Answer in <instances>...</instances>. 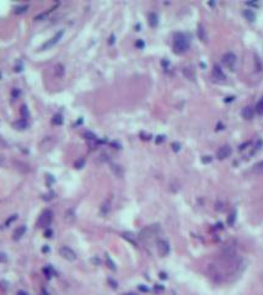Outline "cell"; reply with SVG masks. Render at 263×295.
Listing matches in <instances>:
<instances>
[{
	"instance_id": "cell-36",
	"label": "cell",
	"mask_w": 263,
	"mask_h": 295,
	"mask_svg": "<svg viewBox=\"0 0 263 295\" xmlns=\"http://www.w3.org/2000/svg\"><path fill=\"white\" fill-rule=\"evenodd\" d=\"M4 160H5V159H4V156H3V155H0V166L4 164Z\"/></svg>"
},
{
	"instance_id": "cell-13",
	"label": "cell",
	"mask_w": 263,
	"mask_h": 295,
	"mask_svg": "<svg viewBox=\"0 0 263 295\" xmlns=\"http://www.w3.org/2000/svg\"><path fill=\"white\" fill-rule=\"evenodd\" d=\"M14 127L16 128V129H25V128H27V122H26V119H19V121H16L14 123Z\"/></svg>"
},
{
	"instance_id": "cell-21",
	"label": "cell",
	"mask_w": 263,
	"mask_h": 295,
	"mask_svg": "<svg viewBox=\"0 0 263 295\" xmlns=\"http://www.w3.org/2000/svg\"><path fill=\"white\" fill-rule=\"evenodd\" d=\"M29 9V5H20V6H16L15 8V14H22V13H26Z\"/></svg>"
},
{
	"instance_id": "cell-15",
	"label": "cell",
	"mask_w": 263,
	"mask_h": 295,
	"mask_svg": "<svg viewBox=\"0 0 263 295\" xmlns=\"http://www.w3.org/2000/svg\"><path fill=\"white\" fill-rule=\"evenodd\" d=\"M198 37H199V40H201V41L208 42V35H207L205 30L203 29L202 26H199V29H198Z\"/></svg>"
},
{
	"instance_id": "cell-10",
	"label": "cell",
	"mask_w": 263,
	"mask_h": 295,
	"mask_svg": "<svg viewBox=\"0 0 263 295\" xmlns=\"http://www.w3.org/2000/svg\"><path fill=\"white\" fill-rule=\"evenodd\" d=\"M241 115H242V117L245 118V119L250 121V119H252L253 116H255V108H253L252 106H246V107L242 110Z\"/></svg>"
},
{
	"instance_id": "cell-17",
	"label": "cell",
	"mask_w": 263,
	"mask_h": 295,
	"mask_svg": "<svg viewBox=\"0 0 263 295\" xmlns=\"http://www.w3.org/2000/svg\"><path fill=\"white\" fill-rule=\"evenodd\" d=\"M64 73H65V69L62 64H57L56 65V75L59 76V78H63L64 76Z\"/></svg>"
},
{
	"instance_id": "cell-31",
	"label": "cell",
	"mask_w": 263,
	"mask_h": 295,
	"mask_svg": "<svg viewBox=\"0 0 263 295\" xmlns=\"http://www.w3.org/2000/svg\"><path fill=\"white\" fill-rule=\"evenodd\" d=\"M84 162H85L84 161V159H80V161L76 162V167H78V169H81V166L84 165Z\"/></svg>"
},
{
	"instance_id": "cell-7",
	"label": "cell",
	"mask_w": 263,
	"mask_h": 295,
	"mask_svg": "<svg viewBox=\"0 0 263 295\" xmlns=\"http://www.w3.org/2000/svg\"><path fill=\"white\" fill-rule=\"evenodd\" d=\"M63 35H64V31H63V30H62V31H59L58 33H56V35H54V36H53V37H52V38H51V40H49V41H48L47 43H44V44H43L42 49H47V48H51V47H53V46H54L56 43H58L59 40H60V38L63 37Z\"/></svg>"
},
{
	"instance_id": "cell-6",
	"label": "cell",
	"mask_w": 263,
	"mask_h": 295,
	"mask_svg": "<svg viewBox=\"0 0 263 295\" xmlns=\"http://www.w3.org/2000/svg\"><path fill=\"white\" fill-rule=\"evenodd\" d=\"M230 155H231V148L229 147V145H223L217 151V156H218L219 160H224V159L229 158Z\"/></svg>"
},
{
	"instance_id": "cell-23",
	"label": "cell",
	"mask_w": 263,
	"mask_h": 295,
	"mask_svg": "<svg viewBox=\"0 0 263 295\" xmlns=\"http://www.w3.org/2000/svg\"><path fill=\"white\" fill-rule=\"evenodd\" d=\"M20 112H21L22 119H27V118L30 117V112H29V110H27V106H26V105H24V106L21 107Z\"/></svg>"
},
{
	"instance_id": "cell-39",
	"label": "cell",
	"mask_w": 263,
	"mask_h": 295,
	"mask_svg": "<svg viewBox=\"0 0 263 295\" xmlns=\"http://www.w3.org/2000/svg\"><path fill=\"white\" fill-rule=\"evenodd\" d=\"M17 295H27V293H25V292H19Z\"/></svg>"
},
{
	"instance_id": "cell-29",
	"label": "cell",
	"mask_w": 263,
	"mask_h": 295,
	"mask_svg": "<svg viewBox=\"0 0 263 295\" xmlns=\"http://www.w3.org/2000/svg\"><path fill=\"white\" fill-rule=\"evenodd\" d=\"M224 209H225V206H224V203L221 204L220 202H218V203H217V210L221 212V210H224Z\"/></svg>"
},
{
	"instance_id": "cell-16",
	"label": "cell",
	"mask_w": 263,
	"mask_h": 295,
	"mask_svg": "<svg viewBox=\"0 0 263 295\" xmlns=\"http://www.w3.org/2000/svg\"><path fill=\"white\" fill-rule=\"evenodd\" d=\"M252 171H253L255 174H263V161H260V162H257V164H255L253 167H252Z\"/></svg>"
},
{
	"instance_id": "cell-25",
	"label": "cell",
	"mask_w": 263,
	"mask_h": 295,
	"mask_svg": "<svg viewBox=\"0 0 263 295\" xmlns=\"http://www.w3.org/2000/svg\"><path fill=\"white\" fill-rule=\"evenodd\" d=\"M52 122H53V124L59 126V124H62V123H63V117H62L60 115H56V116L53 117V119H52Z\"/></svg>"
},
{
	"instance_id": "cell-18",
	"label": "cell",
	"mask_w": 263,
	"mask_h": 295,
	"mask_svg": "<svg viewBox=\"0 0 263 295\" xmlns=\"http://www.w3.org/2000/svg\"><path fill=\"white\" fill-rule=\"evenodd\" d=\"M112 171L116 174V176L117 177H122V175H123V169L121 167V166H118V165H112Z\"/></svg>"
},
{
	"instance_id": "cell-27",
	"label": "cell",
	"mask_w": 263,
	"mask_h": 295,
	"mask_svg": "<svg viewBox=\"0 0 263 295\" xmlns=\"http://www.w3.org/2000/svg\"><path fill=\"white\" fill-rule=\"evenodd\" d=\"M235 215H236V214H235V212H234V213L230 214V217H229V219H228V224H229L230 226L235 223Z\"/></svg>"
},
{
	"instance_id": "cell-8",
	"label": "cell",
	"mask_w": 263,
	"mask_h": 295,
	"mask_svg": "<svg viewBox=\"0 0 263 295\" xmlns=\"http://www.w3.org/2000/svg\"><path fill=\"white\" fill-rule=\"evenodd\" d=\"M64 220L67 221L68 224H73L76 220V214H75V210L73 208H69L67 209L65 214H64Z\"/></svg>"
},
{
	"instance_id": "cell-38",
	"label": "cell",
	"mask_w": 263,
	"mask_h": 295,
	"mask_svg": "<svg viewBox=\"0 0 263 295\" xmlns=\"http://www.w3.org/2000/svg\"><path fill=\"white\" fill-rule=\"evenodd\" d=\"M164 140V137H159V139H156V142L158 143H160V142H162Z\"/></svg>"
},
{
	"instance_id": "cell-9",
	"label": "cell",
	"mask_w": 263,
	"mask_h": 295,
	"mask_svg": "<svg viewBox=\"0 0 263 295\" xmlns=\"http://www.w3.org/2000/svg\"><path fill=\"white\" fill-rule=\"evenodd\" d=\"M213 76L215 78V79H218V80H225L226 79V75H225V73L223 72V69H221V67L220 65H214V68H213Z\"/></svg>"
},
{
	"instance_id": "cell-3",
	"label": "cell",
	"mask_w": 263,
	"mask_h": 295,
	"mask_svg": "<svg viewBox=\"0 0 263 295\" xmlns=\"http://www.w3.org/2000/svg\"><path fill=\"white\" fill-rule=\"evenodd\" d=\"M53 220V213L51 210H44L38 218V226L40 228H48Z\"/></svg>"
},
{
	"instance_id": "cell-19",
	"label": "cell",
	"mask_w": 263,
	"mask_h": 295,
	"mask_svg": "<svg viewBox=\"0 0 263 295\" xmlns=\"http://www.w3.org/2000/svg\"><path fill=\"white\" fill-rule=\"evenodd\" d=\"M244 16H245L249 21H255V19H256V15H255V13H253L252 10H245V11H244Z\"/></svg>"
},
{
	"instance_id": "cell-30",
	"label": "cell",
	"mask_w": 263,
	"mask_h": 295,
	"mask_svg": "<svg viewBox=\"0 0 263 295\" xmlns=\"http://www.w3.org/2000/svg\"><path fill=\"white\" fill-rule=\"evenodd\" d=\"M85 137H88V139H96V135H94L92 133H89V132H86L85 134H84Z\"/></svg>"
},
{
	"instance_id": "cell-33",
	"label": "cell",
	"mask_w": 263,
	"mask_h": 295,
	"mask_svg": "<svg viewBox=\"0 0 263 295\" xmlns=\"http://www.w3.org/2000/svg\"><path fill=\"white\" fill-rule=\"evenodd\" d=\"M44 235H46V237H51V235H52V230H47V231L44 233Z\"/></svg>"
},
{
	"instance_id": "cell-37",
	"label": "cell",
	"mask_w": 263,
	"mask_h": 295,
	"mask_svg": "<svg viewBox=\"0 0 263 295\" xmlns=\"http://www.w3.org/2000/svg\"><path fill=\"white\" fill-rule=\"evenodd\" d=\"M137 46H138V47H143V46H144V43H143L142 41H138V42H137Z\"/></svg>"
},
{
	"instance_id": "cell-24",
	"label": "cell",
	"mask_w": 263,
	"mask_h": 295,
	"mask_svg": "<svg viewBox=\"0 0 263 295\" xmlns=\"http://www.w3.org/2000/svg\"><path fill=\"white\" fill-rule=\"evenodd\" d=\"M110 206H111V201H106L105 203L102 204V206H101V212H102L103 214H107L108 213V210H110Z\"/></svg>"
},
{
	"instance_id": "cell-5",
	"label": "cell",
	"mask_w": 263,
	"mask_h": 295,
	"mask_svg": "<svg viewBox=\"0 0 263 295\" xmlns=\"http://www.w3.org/2000/svg\"><path fill=\"white\" fill-rule=\"evenodd\" d=\"M156 249H158V252L161 257H165L170 253V244L166 241V240H159L158 244H156Z\"/></svg>"
},
{
	"instance_id": "cell-26",
	"label": "cell",
	"mask_w": 263,
	"mask_h": 295,
	"mask_svg": "<svg viewBox=\"0 0 263 295\" xmlns=\"http://www.w3.org/2000/svg\"><path fill=\"white\" fill-rule=\"evenodd\" d=\"M107 265H108V267H110L112 271H116V265L112 262V260H111L108 256H107Z\"/></svg>"
},
{
	"instance_id": "cell-34",
	"label": "cell",
	"mask_w": 263,
	"mask_h": 295,
	"mask_svg": "<svg viewBox=\"0 0 263 295\" xmlns=\"http://www.w3.org/2000/svg\"><path fill=\"white\" fill-rule=\"evenodd\" d=\"M4 261H6V257H5V255L0 253V262H4Z\"/></svg>"
},
{
	"instance_id": "cell-35",
	"label": "cell",
	"mask_w": 263,
	"mask_h": 295,
	"mask_svg": "<svg viewBox=\"0 0 263 295\" xmlns=\"http://www.w3.org/2000/svg\"><path fill=\"white\" fill-rule=\"evenodd\" d=\"M19 94H20V91H19L17 88H15L14 91H13V96H14V97H16V96H17Z\"/></svg>"
},
{
	"instance_id": "cell-28",
	"label": "cell",
	"mask_w": 263,
	"mask_h": 295,
	"mask_svg": "<svg viewBox=\"0 0 263 295\" xmlns=\"http://www.w3.org/2000/svg\"><path fill=\"white\" fill-rule=\"evenodd\" d=\"M210 161H212V156H209V155L202 158V162H203V164H208V162H210Z\"/></svg>"
},
{
	"instance_id": "cell-22",
	"label": "cell",
	"mask_w": 263,
	"mask_h": 295,
	"mask_svg": "<svg viewBox=\"0 0 263 295\" xmlns=\"http://www.w3.org/2000/svg\"><path fill=\"white\" fill-rule=\"evenodd\" d=\"M52 11H53V9H48L47 11H44V13H42V14L37 15V16L35 17V20H36V21H40V20H43V19H46V17H47L48 15L51 14Z\"/></svg>"
},
{
	"instance_id": "cell-20",
	"label": "cell",
	"mask_w": 263,
	"mask_h": 295,
	"mask_svg": "<svg viewBox=\"0 0 263 295\" xmlns=\"http://www.w3.org/2000/svg\"><path fill=\"white\" fill-rule=\"evenodd\" d=\"M256 112H257L260 116H263V97L260 99V101L256 105Z\"/></svg>"
},
{
	"instance_id": "cell-11",
	"label": "cell",
	"mask_w": 263,
	"mask_h": 295,
	"mask_svg": "<svg viewBox=\"0 0 263 295\" xmlns=\"http://www.w3.org/2000/svg\"><path fill=\"white\" fill-rule=\"evenodd\" d=\"M25 233H26V226L25 225H20L19 228L15 229L14 234H13V239H14L15 241H17V240H20L22 236L25 235Z\"/></svg>"
},
{
	"instance_id": "cell-1",
	"label": "cell",
	"mask_w": 263,
	"mask_h": 295,
	"mask_svg": "<svg viewBox=\"0 0 263 295\" xmlns=\"http://www.w3.org/2000/svg\"><path fill=\"white\" fill-rule=\"evenodd\" d=\"M190 48V40L183 33H177L174 38V49L176 53H183Z\"/></svg>"
},
{
	"instance_id": "cell-2",
	"label": "cell",
	"mask_w": 263,
	"mask_h": 295,
	"mask_svg": "<svg viewBox=\"0 0 263 295\" xmlns=\"http://www.w3.org/2000/svg\"><path fill=\"white\" fill-rule=\"evenodd\" d=\"M221 62H223V64H224L228 69L234 70L235 67H236V63H237V58H236V56H235L233 52H226L225 54H223Z\"/></svg>"
},
{
	"instance_id": "cell-32",
	"label": "cell",
	"mask_w": 263,
	"mask_h": 295,
	"mask_svg": "<svg viewBox=\"0 0 263 295\" xmlns=\"http://www.w3.org/2000/svg\"><path fill=\"white\" fill-rule=\"evenodd\" d=\"M172 148H174V150H175V151H178V150H180V144L174 143V144H172Z\"/></svg>"
},
{
	"instance_id": "cell-4",
	"label": "cell",
	"mask_w": 263,
	"mask_h": 295,
	"mask_svg": "<svg viewBox=\"0 0 263 295\" xmlns=\"http://www.w3.org/2000/svg\"><path fill=\"white\" fill-rule=\"evenodd\" d=\"M58 252L64 260H67L69 262H73V261L76 260V253L70 247H68V246H62Z\"/></svg>"
},
{
	"instance_id": "cell-14",
	"label": "cell",
	"mask_w": 263,
	"mask_h": 295,
	"mask_svg": "<svg viewBox=\"0 0 263 295\" xmlns=\"http://www.w3.org/2000/svg\"><path fill=\"white\" fill-rule=\"evenodd\" d=\"M149 24L151 27H155L158 25V15L155 13H150L149 14Z\"/></svg>"
},
{
	"instance_id": "cell-12",
	"label": "cell",
	"mask_w": 263,
	"mask_h": 295,
	"mask_svg": "<svg viewBox=\"0 0 263 295\" xmlns=\"http://www.w3.org/2000/svg\"><path fill=\"white\" fill-rule=\"evenodd\" d=\"M182 73L185 74V76L188 79V80H194V78H196V74H194V70L191 68V67H186V68H183V70H182Z\"/></svg>"
},
{
	"instance_id": "cell-40",
	"label": "cell",
	"mask_w": 263,
	"mask_h": 295,
	"mask_svg": "<svg viewBox=\"0 0 263 295\" xmlns=\"http://www.w3.org/2000/svg\"><path fill=\"white\" fill-rule=\"evenodd\" d=\"M160 277H161V278H164V279H165V278H166V274H164V273H161V274H160Z\"/></svg>"
}]
</instances>
